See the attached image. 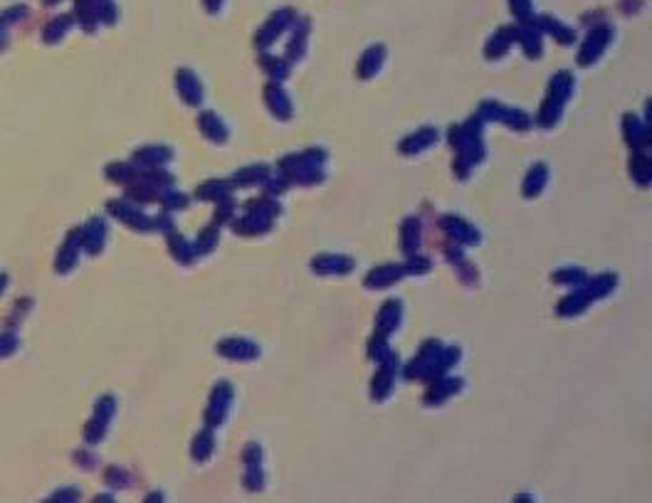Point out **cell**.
Listing matches in <instances>:
<instances>
[{
    "mask_svg": "<svg viewBox=\"0 0 652 503\" xmlns=\"http://www.w3.org/2000/svg\"><path fill=\"white\" fill-rule=\"evenodd\" d=\"M514 40H516L514 27H499V30L492 35V40L487 42V47H485L487 57H492V60H494V57H501L506 50H509V45Z\"/></svg>",
    "mask_w": 652,
    "mask_h": 503,
    "instance_id": "17",
    "label": "cell"
},
{
    "mask_svg": "<svg viewBox=\"0 0 652 503\" xmlns=\"http://www.w3.org/2000/svg\"><path fill=\"white\" fill-rule=\"evenodd\" d=\"M403 267H405V274H423L430 269V259L413 254V257H408V264H403Z\"/></svg>",
    "mask_w": 652,
    "mask_h": 503,
    "instance_id": "34",
    "label": "cell"
},
{
    "mask_svg": "<svg viewBox=\"0 0 652 503\" xmlns=\"http://www.w3.org/2000/svg\"><path fill=\"white\" fill-rule=\"evenodd\" d=\"M613 40V27L611 25H598L588 32V37L583 40V47L578 52V65H593L598 57L606 52V47Z\"/></svg>",
    "mask_w": 652,
    "mask_h": 503,
    "instance_id": "3",
    "label": "cell"
},
{
    "mask_svg": "<svg viewBox=\"0 0 652 503\" xmlns=\"http://www.w3.org/2000/svg\"><path fill=\"white\" fill-rule=\"evenodd\" d=\"M462 388V380H457V377H437V380H433V388L428 390V395H425V405H440L445 403L447 398H452V395L457 393V390Z\"/></svg>",
    "mask_w": 652,
    "mask_h": 503,
    "instance_id": "9",
    "label": "cell"
},
{
    "mask_svg": "<svg viewBox=\"0 0 652 503\" xmlns=\"http://www.w3.org/2000/svg\"><path fill=\"white\" fill-rule=\"evenodd\" d=\"M178 84H181V91H183V96H186V101H191V104H198V101H200L203 86L198 84L193 72H181V81H178Z\"/></svg>",
    "mask_w": 652,
    "mask_h": 503,
    "instance_id": "25",
    "label": "cell"
},
{
    "mask_svg": "<svg viewBox=\"0 0 652 503\" xmlns=\"http://www.w3.org/2000/svg\"><path fill=\"white\" fill-rule=\"evenodd\" d=\"M383 60H385V50L381 45L371 47V50L364 52V57H361V65H359V74L364 77V79H369V77H373L376 72L383 67Z\"/></svg>",
    "mask_w": 652,
    "mask_h": 503,
    "instance_id": "18",
    "label": "cell"
},
{
    "mask_svg": "<svg viewBox=\"0 0 652 503\" xmlns=\"http://www.w3.org/2000/svg\"><path fill=\"white\" fill-rule=\"evenodd\" d=\"M435 141H437V131L428 126V129H420L418 133L405 138V141L400 143V153H420L423 148L433 146Z\"/></svg>",
    "mask_w": 652,
    "mask_h": 503,
    "instance_id": "16",
    "label": "cell"
},
{
    "mask_svg": "<svg viewBox=\"0 0 652 503\" xmlns=\"http://www.w3.org/2000/svg\"><path fill=\"white\" fill-rule=\"evenodd\" d=\"M269 168L267 166H250L235 176V185H260V183H269Z\"/></svg>",
    "mask_w": 652,
    "mask_h": 503,
    "instance_id": "24",
    "label": "cell"
},
{
    "mask_svg": "<svg viewBox=\"0 0 652 503\" xmlns=\"http://www.w3.org/2000/svg\"><path fill=\"white\" fill-rule=\"evenodd\" d=\"M395 367H398V358L393 355V353H388V355L381 360V367L378 372H376V380H373V400H385L390 395V390H393V380H395Z\"/></svg>",
    "mask_w": 652,
    "mask_h": 503,
    "instance_id": "7",
    "label": "cell"
},
{
    "mask_svg": "<svg viewBox=\"0 0 652 503\" xmlns=\"http://www.w3.org/2000/svg\"><path fill=\"white\" fill-rule=\"evenodd\" d=\"M198 195H200L203 200H225V197H230V185L225 181H212V183H207V185H203L200 190H198Z\"/></svg>",
    "mask_w": 652,
    "mask_h": 503,
    "instance_id": "27",
    "label": "cell"
},
{
    "mask_svg": "<svg viewBox=\"0 0 652 503\" xmlns=\"http://www.w3.org/2000/svg\"><path fill=\"white\" fill-rule=\"evenodd\" d=\"M536 27L549 32L551 37H556L558 42H566V45H571V42L576 40V32H573L571 27L563 25L561 20H556L554 15H541L539 20H536Z\"/></svg>",
    "mask_w": 652,
    "mask_h": 503,
    "instance_id": "15",
    "label": "cell"
},
{
    "mask_svg": "<svg viewBox=\"0 0 652 503\" xmlns=\"http://www.w3.org/2000/svg\"><path fill=\"white\" fill-rule=\"evenodd\" d=\"M400 313H403L400 301H385V306L381 308V313H378V333H376V336L388 338L390 333L400 326Z\"/></svg>",
    "mask_w": 652,
    "mask_h": 503,
    "instance_id": "14",
    "label": "cell"
},
{
    "mask_svg": "<svg viewBox=\"0 0 652 503\" xmlns=\"http://www.w3.org/2000/svg\"><path fill=\"white\" fill-rule=\"evenodd\" d=\"M212 447H215V442H212V434H210V432H200V437H198L196 447H193V452H196V459H198V462H203V459L210 457Z\"/></svg>",
    "mask_w": 652,
    "mask_h": 503,
    "instance_id": "29",
    "label": "cell"
},
{
    "mask_svg": "<svg viewBox=\"0 0 652 503\" xmlns=\"http://www.w3.org/2000/svg\"><path fill=\"white\" fill-rule=\"evenodd\" d=\"M420 244V222L415 217L403 222V249L405 252H415Z\"/></svg>",
    "mask_w": 652,
    "mask_h": 503,
    "instance_id": "26",
    "label": "cell"
},
{
    "mask_svg": "<svg viewBox=\"0 0 652 503\" xmlns=\"http://www.w3.org/2000/svg\"><path fill=\"white\" fill-rule=\"evenodd\" d=\"M546 173L549 171L544 163H536L529 171V176L524 178V195H529V197L539 195V192L544 190V185H546Z\"/></svg>",
    "mask_w": 652,
    "mask_h": 503,
    "instance_id": "23",
    "label": "cell"
},
{
    "mask_svg": "<svg viewBox=\"0 0 652 503\" xmlns=\"http://www.w3.org/2000/svg\"><path fill=\"white\" fill-rule=\"evenodd\" d=\"M615 289V274H601V277H596L593 282L586 284V289H578V292H573L571 296H566L561 303H558V313L561 316H571V313H578L581 308H586L591 301H596V299L606 296L608 292H613Z\"/></svg>",
    "mask_w": 652,
    "mask_h": 503,
    "instance_id": "2",
    "label": "cell"
},
{
    "mask_svg": "<svg viewBox=\"0 0 652 503\" xmlns=\"http://www.w3.org/2000/svg\"><path fill=\"white\" fill-rule=\"evenodd\" d=\"M274 217L269 215H260V212H250L248 217H243V222H235V230L240 235H260V232L269 230L272 227Z\"/></svg>",
    "mask_w": 652,
    "mask_h": 503,
    "instance_id": "19",
    "label": "cell"
},
{
    "mask_svg": "<svg viewBox=\"0 0 652 503\" xmlns=\"http://www.w3.org/2000/svg\"><path fill=\"white\" fill-rule=\"evenodd\" d=\"M294 18L297 15H294V11H289V8H282V11L274 13V15L262 25V30L257 32V47L260 50H262V47H269L284 30H289V27L294 25Z\"/></svg>",
    "mask_w": 652,
    "mask_h": 503,
    "instance_id": "4",
    "label": "cell"
},
{
    "mask_svg": "<svg viewBox=\"0 0 652 503\" xmlns=\"http://www.w3.org/2000/svg\"><path fill=\"white\" fill-rule=\"evenodd\" d=\"M243 462L248 464V466H257V464H262V447L260 444H248L243 452Z\"/></svg>",
    "mask_w": 652,
    "mask_h": 503,
    "instance_id": "35",
    "label": "cell"
},
{
    "mask_svg": "<svg viewBox=\"0 0 652 503\" xmlns=\"http://www.w3.org/2000/svg\"><path fill=\"white\" fill-rule=\"evenodd\" d=\"M554 282L556 284H583L586 282V272H581V269H561V272L554 274Z\"/></svg>",
    "mask_w": 652,
    "mask_h": 503,
    "instance_id": "30",
    "label": "cell"
},
{
    "mask_svg": "<svg viewBox=\"0 0 652 503\" xmlns=\"http://www.w3.org/2000/svg\"><path fill=\"white\" fill-rule=\"evenodd\" d=\"M442 230H445V235L450 237V242H455V244H460V247L462 244H477V242H480V235H477L475 227L457 215L442 217Z\"/></svg>",
    "mask_w": 652,
    "mask_h": 503,
    "instance_id": "6",
    "label": "cell"
},
{
    "mask_svg": "<svg viewBox=\"0 0 652 503\" xmlns=\"http://www.w3.org/2000/svg\"><path fill=\"white\" fill-rule=\"evenodd\" d=\"M264 101H267L269 111H272L274 116H279V119H289V116H292L289 96H287V91L277 84V81L267 84V89H264Z\"/></svg>",
    "mask_w": 652,
    "mask_h": 503,
    "instance_id": "10",
    "label": "cell"
},
{
    "mask_svg": "<svg viewBox=\"0 0 652 503\" xmlns=\"http://www.w3.org/2000/svg\"><path fill=\"white\" fill-rule=\"evenodd\" d=\"M573 91V77L571 72H558L556 77H554V81L549 84V94H546V101H544V106H541V114H539V124L541 126H554L558 121V116H561L563 106H566L568 96H571Z\"/></svg>",
    "mask_w": 652,
    "mask_h": 503,
    "instance_id": "1",
    "label": "cell"
},
{
    "mask_svg": "<svg viewBox=\"0 0 652 503\" xmlns=\"http://www.w3.org/2000/svg\"><path fill=\"white\" fill-rule=\"evenodd\" d=\"M262 67L269 72L272 81H282L284 77L289 74V62L287 60H279V57H264L262 55Z\"/></svg>",
    "mask_w": 652,
    "mask_h": 503,
    "instance_id": "28",
    "label": "cell"
},
{
    "mask_svg": "<svg viewBox=\"0 0 652 503\" xmlns=\"http://www.w3.org/2000/svg\"><path fill=\"white\" fill-rule=\"evenodd\" d=\"M514 35L529 57H536L541 52V30L536 27V20H524L519 30L514 27Z\"/></svg>",
    "mask_w": 652,
    "mask_h": 503,
    "instance_id": "13",
    "label": "cell"
},
{
    "mask_svg": "<svg viewBox=\"0 0 652 503\" xmlns=\"http://www.w3.org/2000/svg\"><path fill=\"white\" fill-rule=\"evenodd\" d=\"M354 269V259L341 254H319L314 259V272L319 274H346Z\"/></svg>",
    "mask_w": 652,
    "mask_h": 503,
    "instance_id": "11",
    "label": "cell"
},
{
    "mask_svg": "<svg viewBox=\"0 0 652 503\" xmlns=\"http://www.w3.org/2000/svg\"><path fill=\"white\" fill-rule=\"evenodd\" d=\"M400 277H405V267L403 264H385V267H378L366 277V287L371 289H383L395 284Z\"/></svg>",
    "mask_w": 652,
    "mask_h": 503,
    "instance_id": "12",
    "label": "cell"
},
{
    "mask_svg": "<svg viewBox=\"0 0 652 503\" xmlns=\"http://www.w3.org/2000/svg\"><path fill=\"white\" fill-rule=\"evenodd\" d=\"M200 129L205 136H210V141L223 143L228 136V126L223 124V119H217L215 114H203L200 116Z\"/></svg>",
    "mask_w": 652,
    "mask_h": 503,
    "instance_id": "20",
    "label": "cell"
},
{
    "mask_svg": "<svg viewBox=\"0 0 652 503\" xmlns=\"http://www.w3.org/2000/svg\"><path fill=\"white\" fill-rule=\"evenodd\" d=\"M230 403H233V385H230V383H217L215 390H212L210 407H207V414H205V419L212 424V427H217V424L225 422V417H228V410H230Z\"/></svg>",
    "mask_w": 652,
    "mask_h": 503,
    "instance_id": "5",
    "label": "cell"
},
{
    "mask_svg": "<svg viewBox=\"0 0 652 503\" xmlns=\"http://www.w3.org/2000/svg\"><path fill=\"white\" fill-rule=\"evenodd\" d=\"M203 3H205L207 13H220V8H223L225 0H203Z\"/></svg>",
    "mask_w": 652,
    "mask_h": 503,
    "instance_id": "37",
    "label": "cell"
},
{
    "mask_svg": "<svg viewBox=\"0 0 652 503\" xmlns=\"http://www.w3.org/2000/svg\"><path fill=\"white\" fill-rule=\"evenodd\" d=\"M217 351L230 360H255L260 355V348L248 338H225V341H220Z\"/></svg>",
    "mask_w": 652,
    "mask_h": 503,
    "instance_id": "8",
    "label": "cell"
},
{
    "mask_svg": "<svg viewBox=\"0 0 652 503\" xmlns=\"http://www.w3.org/2000/svg\"><path fill=\"white\" fill-rule=\"evenodd\" d=\"M294 32H292V40H289V47H287V52H289V57L292 60H297L299 55H302L304 50H307V35H309V22L304 20V18H299L297 22H294Z\"/></svg>",
    "mask_w": 652,
    "mask_h": 503,
    "instance_id": "21",
    "label": "cell"
},
{
    "mask_svg": "<svg viewBox=\"0 0 652 503\" xmlns=\"http://www.w3.org/2000/svg\"><path fill=\"white\" fill-rule=\"evenodd\" d=\"M264 483V476H262V466H248V473H245V486L250 488V491H260Z\"/></svg>",
    "mask_w": 652,
    "mask_h": 503,
    "instance_id": "31",
    "label": "cell"
},
{
    "mask_svg": "<svg viewBox=\"0 0 652 503\" xmlns=\"http://www.w3.org/2000/svg\"><path fill=\"white\" fill-rule=\"evenodd\" d=\"M632 176H635L637 183H647V178H650V161H647V156H635V161H632Z\"/></svg>",
    "mask_w": 652,
    "mask_h": 503,
    "instance_id": "32",
    "label": "cell"
},
{
    "mask_svg": "<svg viewBox=\"0 0 652 503\" xmlns=\"http://www.w3.org/2000/svg\"><path fill=\"white\" fill-rule=\"evenodd\" d=\"M509 8L519 22L531 20V0H509Z\"/></svg>",
    "mask_w": 652,
    "mask_h": 503,
    "instance_id": "33",
    "label": "cell"
},
{
    "mask_svg": "<svg viewBox=\"0 0 652 503\" xmlns=\"http://www.w3.org/2000/svg\"><path fill=\"white\" fill-rule=\"evenodd\" d=\"M203 240H200V249L205 252V249H212L215 247V240H217V232L215 230H205L203 232Z\"/></svg>",
    "mask_w": 652,
    "mask_h": 503,
    "instance_id": "36",
    "label": "cell"
},
{
    "mask_svg": "<svg viewBox=\"0 0 652 503\" xmlns=\"http://www.w3.org/2000/svg\"><path fill=\"white\" fill-rule=\"evenodd\" d=\"M622 131H625V141L630 143L635 151L637 148H642V143L647 141L645 126H642L635 116H625V119H622Z\"/></svg>",
    "mask_w": 652,
    "mask_h": 503,
    "instance_id": "22",
    "label": "cell"
}]
</instances>
